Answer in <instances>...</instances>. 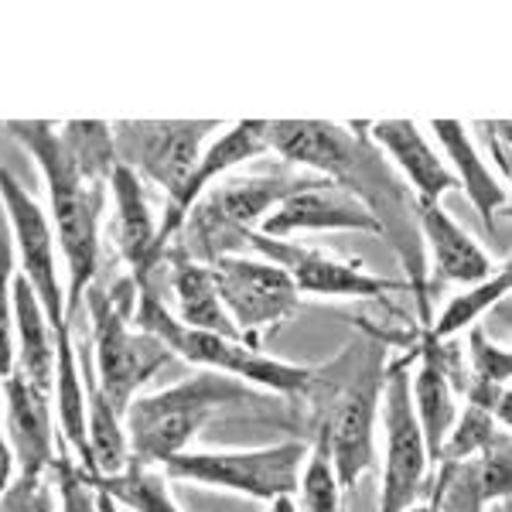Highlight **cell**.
Listing matches in <instances>:
<instances>
[{
    "mask_svg": "<svg viewBox=\"0 0 512 512\" xmlns=\"http://www.w3.org/2000/svg\"><path fill=\"white\" fill-rule=\"evenodd\" d=\"M267 151H277L291 164L325 171L349 192L355 168L366 158V151L338 123L325 120H267Z\"/></svg>",
    "mask_w": 512,
    "mask_h": 512,
    "instance_id": "4fadbf2b",
    "label": "cell"
},
{
    "mask_svg": "<svg viewBox=\"0 0 512 512\" xmlns=\"http://www.w3.org/2000/svg\"><path fill=\"white\" fill-rule=\"evenodd\" d=\"M113 205H117V246L123 260L137 270V284H144L151 267H158V226L147 205L144 185L130 168L117 164L110 175Z\"/></svg>",
    "mask_w": 512,
    "mask_h": 512,
    "instance_id": "e0dca14e",
    "label": "cell"
},
{
    "mask_svg": "<svg viewBox=\"0 0 512 512\" xmlns=\"http://www.w3.org/2000/svg\"><path fill=\"white\" fill-rule=\"evenodd\" d=\"M301 509L297 512H345L342 509V485L335 478L332 451H328L325 427L318 434V444L308 458V468L301 475Z\"/></svg>",
    "mask_w": 512,
    "mask_h": 512,
    "instance_id": "4316f807",
    "label": "cell"
},
{
    "mask_svg": "<svg viewBox=\"0 0 512 512\" xmlns=\"http://www.w3.org/2000/svg\"><path fill=\"white\" fill-rule=\"evenodd\" d=\"M246 243L256 253L267 256V263L284 270L294 280L297 294H332V297H383L407 291L403 280L373 277L359 267V263H342L332 256L308 250V246H294L287 239H270L263 233H246Z\"/></svg>",
    "mask_w": 512,
    "mask_h": 512,
    "instance_id": "8fae6325",
    "label": "cell"
},
{
    "mask_svg": "<svg viewBox=\"0 0 512 512\" xmlns=\"http://www.w3.org/2000/svg\"><path fill=\"white\" fill-rule=\"evenodd\" d=\"M492 441H495L492 414L472 403L465 420L458 424V431H451L448 441H444L441 458H468V454L478 451V448H492Z\"/></svg>",
    "mask_w": 512,
    "mask_h": 512,
    "instance_id": "f1b7e54d",
    "label": "cell"
},
{
    "mask_svg": "<svg viewBox=\"0 0 512 512\" xmlns=\"http://www.w3.org/2000/svg\"><path fill=\"white\" fill-rule=\"evenodd\" d=\"M301 461H308L304 444H277L260 451H222V454H188L181 451L164 465V475L181 482L222 485L246 492L253 499H291L301 482Z\"/></svg>",
    "mask_w": 512,
    "mask_h": 512,
    "instance_id": "8992f818",
    "label": "cell"
},
{
    "mask_svg": "<svg viewBox=\"0 0 512 512\" xmlns=\"http://www.w3.org/2000/svg\"><path fill=\"white\" fill-rule=\"evenodd\" d=\"M472 362H475V376L482 386H506L512 373V359L506 349H495V345L482 332H472Z\"/></svg>",
    "mask_w": 512,
    "mask_h": 512,
    "instance_id": "1f68e13d",
    "label": "cell"
},
{
    "mask_svg": "<svg viewBox=\"0 0 512 512\" xmlns=\"http://www.w3.org/2000/svg\"><path fill=\"white\" fill-rule=\"evenodd\" d=\"M376 403H379V386H376V379H369L366 386L352 390L338 403V410L325 424L328 451H332L335 478H338V485H342V492L352 489L362 478V472L373 465Z\"/></svg>",
    "mask_w": 512,
    "mask_h": 512,
    "instance_id": "2e32d148",
    "label": "cell"
},
{
    "mask_svg": "<svg viewBox=\"0 0 512 512\" xmlns=\"http://www.w3.org/2000/svg\"><path fill=\"white\" fill-rule=\"evenodd\" d=\"M14 236L7 212H0V379L14 373Z\"/></svg>",
    "mask_w": 512,
    "mask_h": 512,
    "instance_id": "83f0119b",
    "label": "cell"
},
{
    "mask_svg": "<svg viewBox=\"0 0 512 512\" xmlns=\"http://www.w3.org/2000/svg\"><path fill=\"white\" fill-rule=\"evenodd\" d=\"M263 151H267V120H243V123H236L233 130H226L209 151L198 154L192 175L185 178L181 192L168 202V216H164V222L158 226V260L164 256V250H168V243L175 239L178 229L185 226L188 212H192V205L202 198L205 188H209V181L226 175L236 164L250 161Z\"/></svg>",
    "mask_w": 512,
    "mask_h": 512,
    "instance_id": "9a60e30c",
    "label": "cell"
},
{
    "mask_svg": "<svg viewBox=\"0 0 512 512\" xmlns=\"http://www.w3.org/2000/svg\"><path fill=\"white\" fill-rule=\"evenodd\" d=\"M137 297H140V304H137L140 332L161 338L171 352H178L181 359L195 362V366L243 379V383H263L280 393H304V390H311V383H315V373L304 366L267 359V355L250 349L246 342H236V338H222L212 332L185 328L178 318L168 315V308L154 297V291L147 284H140Z\"/></svg>",
    "mask_w": 512,
    "mask_h": 512,
    "instance_id": "277c9868",
    "label": "cell"
},
{
    "mask_svg": "<svg viewBox=\"0 0 512 512\" xmlns=\"http://www.w3.org/2000/svg\"><path fill=\"white\" fill-rule=\"evenodd\" d=\"M14 137L35 154L41 175L48 181L55 212V233L69 263V294H65V321H76L82 291L93 284L99 260V216L106 205V185L110 178H99L76 161V154L65 147V140L52 123L45 120H11L7 123Z\"/></svg>",
    "mask_w": 512,
    "mask_h": 512,
    "instance_id": "6da1fadb",
    "label": "cell"
},
{
    "mask_svg": "<svg viewBox=\"0 0 512 512\" xmlns=\"http://www.w3.org/2000/svg\"><path fill=\"white\" fill-rule=\"evenodd\" d=\"M0 396H4L7 437H11V451L21 465V475L41 478L52 472L55 458H59L55 454L52 407H48L52 390H41L21 369H14L7 379H0Z\"/></svg>",
    "mask_w": 512,
    "mask_h": 512,
    "instance_id": "5bb4252c",
    "label": "cell"
},
{
    "mask_svg": "<svg viewBox=\"0 0 512 512\" xmlns=\"http://www.w3.org/2000/svg\"><path fill=\"white\" fill-rule=\"evenodd\" d=\"M11 475H14V451L4 437V424H0V495L11 485Z\"/></svg>",
    "mask_w": 512,
    "mask_h": 512,
    "instance_id": "d6a6232c",
    "label": "cell"
},
{
    "mask_svg": "<svg viewBox=\"0 0 512 512\" xmlns=\"http://www.w3.org/2000/svg\"><path fill=\"white\" fill-rule=\"evenodd\" d=\"M246 396H250V386L243 379L212 373V369L154 396H140L123 414L130 458L147 468L168 465L175 454L188 448V441L219 407L246 400Z\"/></svg>",
    "mask_w": 512,
    "mask_h": 512,
    "instance_id": "7a4b0ae2",
    "label": "cell"
},
{
    "mask_svg": "<svg viewBox=\"0 0 512 512\" xmlns=\"http://www.w3.org/2000/svg\"><path fill=\"white\" fill-rule=\"evenodd\" d=\"M216 120H120L110 127L117 164L164 188L168 202L181 192Z\"/></svg>",
    "mask_w": 512,
    "mask_h": 512,
    "instance_id": "52a82bcc",
    "label": "cell"
},
{
    "mask_svg": "<svg viewBox=\"0 0 512 512\" xmlns=\"http://www.w3.org/2000/svg\"><path fill=\"white\" fill-rule=\"evenodd\" d=\"M130 284L106 294L103 287H86V308L93 318V366L96 383L110 407L123 417L134 403V393L147 383L164 362L171 359V349L161 338L147 332H130L127 308H130Z\"/></svg>",
    "mask_w": 512,
    "mask_h": 512,
    "instance_id": "5b68a950",
    "label": "cell"
},
{
    "mask_svg": "<svg viewBox=\"0 0 512 512\" xmlns=\"http://www.w3.org/2000/svg\"><path fill=\"white\" fill-rule=\"evenodd\" d=\"M373 140L410 178V185L417 188V198H424V202H437L444 192L458 188V178L451 175L448 164L437 158L434 147L424 140L414 120H379L373 123Z\"/></svg>",
    "mask_w": 512,
    "mask_h": 512,
    "instance_id": "ac0fdd59",
    "label": "cell"
},
{
    "mask_svg": "<svg viewBox=\"0 0 512 512\" xmlns=\"http://www.w3.org/2000/svg\"><path fill=\"white\" fill-rule=\"evenodd\" d=\"M383 424H386V468L379 512H407L414 506L427 472V448L420 434L414 400H410V376L403 366H393L383 390Z\"/></svg>",
    "mask_w": 512,
    "mask_h": 512,
    "instance_id": "9c48e42d",
    "label": "cell"
},
{
    "mask_svg": "<svg viewBox=\"0 0 512 512\" xmlns=\"http://www.w3.org/2000/svg\"><path fill=\"white\" fill-rule=\"evenodd\" d=\"M55 332V410H59L62 434L82 458V472H93V458H89V434H86V390H82L79 376V355L72 345L69 321L52 328Z\"/></svg>",
    "mask_w": 512,
    "mask_h": 512,
    "instance_id": "cb8c5ba5",
    "label": "cell"
},
{
    "mask_svg": "<svg viewBox=\"0 0 512 512\" xmlns=\"http://www.w3.org/2000/svg\"><path fill=\"white\" fill-rule=\"evenodd\" d=\"M11 304H14V362L24 376L41 390L55 386V342H52V325L41 308L35 287L28 284V277L18 274L11 287Z\"/></svg>",
    "mask_w": 512,
    "mask_h": 512,
    "instance_id": "44dd1931",
    "label": "cell"
},
{
    "mask_svg": "<svg viewBox=\"0 0 512 512\" xmlns=\"http://www.w3.org/2000/svg\"><path fill=\"white\" fill-rule=\"evenodd\" d=\"M407 512H437V509H431V506H417V509H407Z\"/></svg>",
    "mask_w": 512,
    "mask_h": 512,
    "instance_id": "e575fe53",
    "label": "cell"
},
{
    "mask_svg": "<svg viewBox=\"0 0 512 512\" xmlns=\"http://www.w3.org/2000/svg\"><path fill=\"white\" fill-rule=\"evenodd\" d=\"M96 492H103L113 506L127 512H181L171 499L168 485L161 475H154L147 465L130 458L120 475H86Z\"/></svg>",
    "mask_w": 512,
    "mask_h": 512,
    "instance_id": "d4e9b609",
    "label": "cell"
},
{
    "mask_svg": "<svg viewBox=\"0 0 512 512\" xmlns=\"http://www.w3.org/2000/svg\"><path fill=\"white\" fill-rule=\"evenodd\" d=\"M0 202H4L7 222H11L14 253L21 256V274L35 287L41 308L48 315V325H62L65 321V294L55 274V233L48 226L45 212L38 202L18 185V178L7 168H0Z\"/></svg>",
    "mask_w": 512,
    "mask_h": 512,
    "instance_id": "30bf717a",
    "label": "cell"
},
{
    "mask_svg": "<svg viewBox=\"0 0 512 512\" xmlns=\"http://www.w3.org/2000/svg\"><path fill=\"white\" fill-rule=\"evenodd\" d=\"M52 472H55V482H59L62 512H99L96 489L89 485V478L82 468L72 465L69 458H55Z\"/></svg>",
    "mask_w": 512,
    "mask_h": 512,
    "instance_id": "f546056e",
    "label": "cell"
},
{
    "mask_svg": "<svg viewBox=\"0 0 512 512\" xmlns=\"http://www.w3.org/2000/svg\"><path fill=\"white\" fill-rule=\"evenodd\" d=\"M315 233V229H355V233H383V222L362 202V195L335 185L328 178H311L297 188L263 219L260 233L270 239H284L291 233Z\"/></svg>",
    "mask_w": 512,
    "mask_h": 512,
    "instance_id": "7c38bea8",
    "label": "cell"
},
{
    "mask_svg": "<svg viewBox=\"0 0 512 512\" xmlns=\"http://www.w3.org/2000/svg\"><path fill=\"white\" fill-rule=\"evenodd\" d=\"M0 512H55V499L45 485V475H18V482H11L0 495Z\"/></svg>",
    "mask_w": 512,
    "mask_h": 512,
    "instance_id": "4dcf8cb0",
    "label": "cell"
},
{
    "mask_svg": "<svg viewBox=\"0 0 512 512\" xmlns=\"http://www.w3.org/2000/svg\"><path fill=\"white\" fill-rule=\"evenodd\" d=\"M270 512H297V506L284 495V499H274V509H270Z\"/></svg>",
    "mask_w": 512,
    "mask_h": 512,
    "instance_id": "836d02e7",
    "label": "cell"
},
{
    "mask_svg": "<svg viewBox=\"0 0 512 512\" xmlns=\"http://www.w3.org/2000/svg\"><path fill=\"white\" fill-rule=\"evenodd\" d=\"M420 229H424L427 250L434 256V270L441 280H458V284H478L492 277V260L475 246V239L454 222L441 202H424L417 198Z\"/></svg>",
    "mask_w": 512,
    "mask_h": 512,
    "instance_id": "ffe728a7",
    "label": "cell"
},
{
    "mask_svg": "<svg viewBox=\"0 0 512 512\" xmlns=\"http://www.w3.org/2000/svg\"><path fill=\"white\" fill-rule=\"evenodd\" d=\"M424 359H420L417 379H414V414L424 434L427 458H441L444 441H448L458 407H454V390H451V373H448V349H441V342H434L427 335Z\"/></svg>",
    "mask_w": 512,
    "mask_h": 512,
    "instance_id": "d6986e66",
    "label": "cell"
},
{
    "mask_svg": "<svg viewBox=\"0 0 512 512\" xmlns=\"http://www.w3.org/2000/svg\"><path fill=\"white\" fill-rule=\"evenodd\" d=\"M431 130L441 140L444 154L451 158V175L458 178V188H465V195L472 198V205L478 209V216L485 219V226L492 229V219L499 209L509 205V192L502 188V181L492 175V168L485 164L482 154L475 151L468 130L458 120H434Z\"/></svg>",
    "mask_w": 512,
    "mask_h": 512,
    "instance_id": "7402d4cb",
    "label": "cell"
},
{
    "mask_svg": "<svg viewBox=\"0 0 512 512\" xmlns=\"http://www.w3.org/2000/svg\"><path fill=\"white\" fill-rule=\"evenodd\" d=\"M509 267H502L499 274H492L489 280H482V284L475 287V291L468 294H458L454 301L444 308V315L437 318V325L431 328V338L434 342H444V338L458 335L461 328H472L475 318L482 315L485 308H492L495 301H502V297L509 294Z\"/></svg>",
    "mask_w": 512,
    "mask_h": 512,
    "instance_id": "484cf974",
    "label": "cell"
},
{
    "mask_svg": "<svg viewBox=\"0 0 512 512\" xmlns=\"http://www.w3.org/2000/svg\"><path fill=\"white\" fill-rule=\"evenodd\" d=\"M171 287H175V294H178V311H181V325L185 328L246 342L243 332H239V328L233 325V318H229V311L222 308L216 280H212L209 267L185 260V256H175Z\"/></svg>",
    "mask_w": 512,
    "mask_h": 512,
    "instance_id": "603a6c76",
    "label": "cell"
},
{
    "mask_svg": "<svg viewBox=\"0 0 512 512\" xmlns=\"http://www.w3.org/2000/svg\"><path fill=\"white\" fill-rule=\"evenodd\" d=\"M212 280L222 308L229 311L233 325L243 332L246 345L256 349L260 328L277 325L297 311V287L280 267L267 260H243V256H219L212 263Z\"/></svg>",
    "mask_w": 512,
    "mask_h": 512,
    "instance_id": "ba28073f",
    "label": "cell"
},
{
    "mask_svg": "<svg viewBox=\"0 0 512 512\" xmlns=\"http://www.w3.org/2000/svg\"><path fill=\"white\" fill-rule=\"evenodd\" d=\"M311 178L304 175H256V178H239L226 181L216 192L202 195L188 212L185 226L178 229L185 236L181 253L185 260L212 267L219 256H233V250L246 243V233L253 229V222L263 212L277 209L287 195L304 188Z\"/></svg>",
    "mask_w": 512,
    "mask_h": 512,
    "instance_id": "3957f363",
    "label": "cell"
}]
</instances>
